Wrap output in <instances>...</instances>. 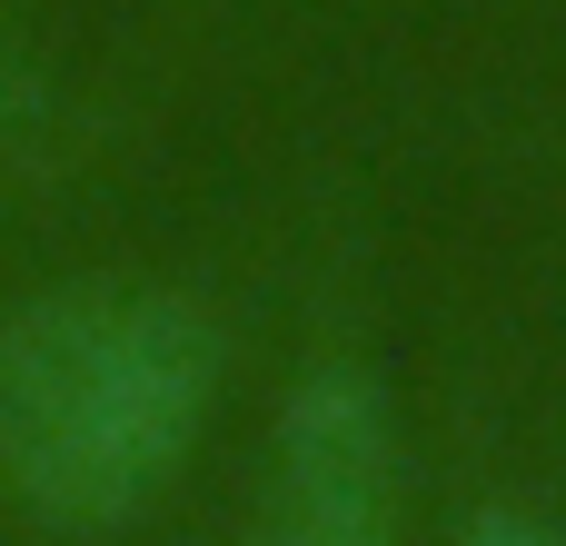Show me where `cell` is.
Listing matches in <instances>:
<instances>
[{
	"mask_svg": "<svg viewBox=\"0 0 566 546\" xmlns=\"http://www.w3.org/2000/svg\"><path fill=\"white\" fill-rule=\"evenodd\" d=\"M40 99H50L40 60H30V50L0 30V139H10V129H30V119H40Z\"/></svg>",
	"mask_w": 566,
	"mask_h": 546,
	"instance_id": "cell-4",
	"label": "cell"
},
{
	"mask_svg": "<svg viewBox=\"0 0 566 546\" xmlns=\"http://www.w3.org/2000/svg\"><path fill=\"white\" fill-rule=\"evenodd\" d=\"M249 546H408V448L388 378L348 348H318L269 418Z\"/></svg>",
	"mask_w": 566,
	"mask_h": 546,
	"instance_id": "cell-2",
	"label": "cell"
},
{
	"mask_svg": "<svg viewBox=\"0 0 566 546\" xmlns=\"http://www.w3.org/2000/svg\"><path fill=\"white\" fill-rule=\"evenodd\" d=\"M448 546H566V527L547 517V507H478Z\"/></svg>",
	"mask_w": 566,
	"mask_h": 546,
	"instance_id": "cell-3",
	"label": "cell"
},
{
	"mask_svg": "<svg viewBox=\"0 0 566 546\" xmlns=\"http://www.w3.org/2000/svg\"><path fill=\"white\" fill-rule=\"evenodd\" d=\"M229 398L219 318L169 279H50L0 318V497L50 537L139 527Z\"/></svg>",
	"mask_w": 566,
	"mask_h": 546,
	"instance_id": "cell-1",
	"label": "cell"
}]
</instances>
